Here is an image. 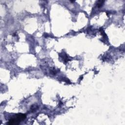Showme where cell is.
<instances>
[{"instance_id": "cell-1", "label": "cell", "mask_w": 125, "mask_h": 125, "mask_svg": "<svg viewBox=\"0 0 125 125\" xmlns=\"http://www.w3.org/2000/svg\"><path fill=\"white\" fill-rule=\"evenodd\" d=\"M26 118V115L24 114L19 113L13 116L7 123L8 125H18L20 124L21 121L24 120Z\"/></svg>"}, {"instance_id": "cell-2", "label": "cell", "mask_w": 125, "mask_h": 125, "mask_svg": "<svg viewBox=\"0 0 125 125\" xmlns=\"http://www.w3.org/2000/svg\"><path fill=\"white\" fill-rule=\"evenodd\" d=\"M104 2V0H99V1H98V2H97V6L99 7H101L103 5Z\"/></svg>"}]
</instances>
